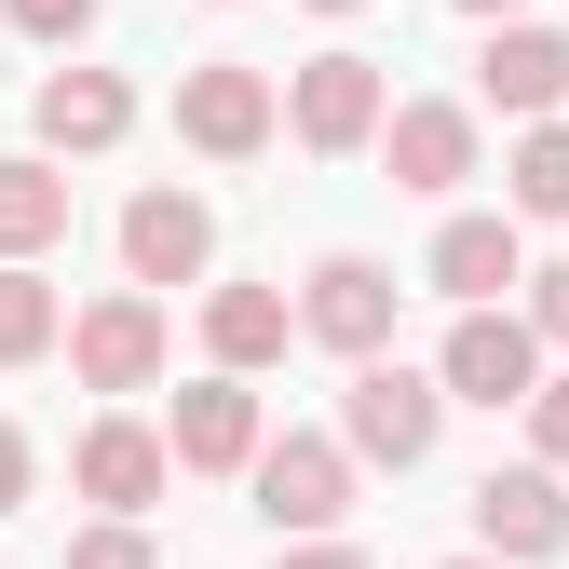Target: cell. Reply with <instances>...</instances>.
<instances>
[{"label": "cell", "mask_w": 569, "mask_h": 569, "mask_svg": "<svg viewBox=\"0 0 569 569\" xmlns=\"http://www.w3.org/2000/svg\"><path fill=\"white\" fill-rule=\"evenodd\" d=\"M435 435H448V380L435 367H352V393H339V448L352 461H380V475H420L435 461Z\"/></svg>", "instance_id": "6da1fadb"}, {"label": "cell", "mask_w": 569, "mask_h": 569, "mask_svg": "<svg viewBox=\"0 0 569 569\" xmlns=\"http://www.w3.org/2000/svg\"><path fill=\"white\" fill-rule=\"evenodd\" d=\"M352 516V448L339 435H271L258 448V529L271 542H326Z\"/></svg>", "instance_id": "7a4b0ae2"}, {"label": "cell", "mask_w": 569, "mask_h": 569, "mask_svg": "<svg viewBox=\"0 0 569 569\" xmlns=\"http://www.w3.org/2000/svg\"><path fill=\"white\" fill-rule=\"evenodd\" d=\"M380 122H393L380 54H312L299 82H284V136H299V150H380Z\"/></svg>", "instance_id": "3957f363"}, {"label": "cell", "mask_w": 569, "mask_h": 569, "mask_svg": "<svg viewBox=\"0 0 569 569\" xmlns=\"http://www.w3.org/2000/svg\"><path fill=\"white\" fill-rule=\"evenodd\" d=\"M435 380H448V407H529L542 393V326L529 312H461Z\"/></svg>", "instance_id": "277c9868"}, {"label": "cell", "mask_w": 569, "mask_h": 569, "mask_svg": "<svg viewBox=\"0 0 569 569\" xmlns=\"http://www.w3.org/2000/svg\"><path fill=\"white\" fill-rule=\"evenodd\" d=\"M68 367H82L96 393H150L163 380V299H150V284L82 299V312H68Z\"/></svg>", "instance_id": "5b68a950"}, {"label": "cell", "mask_w": 569, "mask_h": 569, "mask_svg": "<svg viewBox=\"0 0 569 569\" xmlns=\"http://www.w3.org/2000/svg\"><path fill=\"white\" fill-rule=\"evenodd\" d=\"M393 299H407V284H393L380 258H312V284H299V339L352 352V367H380V352H393Z\"/></svg>", "instance_id": "8992f818"}, {"label": "cell", "mask_w": 569, "mask_h": 569, "mask_svg": "<svg viewBox=\"0 0 569 569\" xmlns=\"http://www.w3.org/2000/svg\"><path fill=\"white\" fill-rule=\"evenodd\" d=\"M163 448H177V475H258V393L231 380V367H203L190 393H177V420H163Z\"/></svg>", "instance_id": "52a82bcc"}, {"label": "cell", "mask_w": 569, "mask_h": 569, "mask_svg": "<svg viewBox=\"0 0 569 569\" xmlns=\"http://www.w3.org/2000/svg\"><path fill=\"white\" fill-rule=\"evenodd\" d=\"M556 542H569V488H556L542 461H502V475H475V556L529 569V556H556Z\"/></svg>", "instance_id": "ba28073f"}, {"label": "cell", "mask_w": 569, "mask_h": 569, "mask_svg": "<svg viewBox=\"0 0 569 569\" xmlns=\"http://www.w3.org/2000/svg\"><path fill=\"white\" fill-rule=\"evenodd\" d=\"M163 475H177V448L150 435V420H96V435L68 448V488H82L96 516H122V529H136V516L163 502Z\"/></svg>", "instance_id": "9c48e42d"}, {"label": "cell", "mask_w": 569, "mask_h": 569, "mask_svg": "<svg viewBox=\"0 0 569 569\" xmlns=\"http://www.w3.org/2000/svg\"><path fill=\"white\" fill-rule=\"evenodd\" d=\"M271 122H284V96L258 82V68H190L177 82V136L203 163H244V150H271Z\"/></svg>", "instance_id": "30bf717a"}, {"label": "cell", "mask_w": 569, "mask_h": 569, "mask_svg": "<svg viewBox=\"0 0 569 569\" xmlns=\"http://www.w3.org/2000/svg\"><path fill=\"white\" fill-rule=\"evenodd\" d=\"M203 258H218V218H203V190H136L122 203V271L150 284H203Z\"/></svg>", "instance_id": "8fae6325"}, {"label": "cell", "mask_w": 569, "mask_h": 569, "mask_svg": "<svg viewBox=\"0 0 569 569\" xmlns=\"http://www.w3.org/2000/svg\"><path fill=\"white\" fill-rule=\"evenodd\" d=\"M380 163H393V190H461L475 177V109L461 96H407L380 122Z\"/></svg>", "instance_id": "7c38bea8"}, {"label": "cell", "mask_w": 569, "mask_h": 569, "mask_svg": "<svg viewBox=\"0 0 569 569\" xmlns=\"http://www.w3.org/2000/svg\"><path fill=\"white\" fill-rule=\"evenodd\" d=\"M28 122H41V150L82 163V150H122V136H136V96H122V68H54Z\"/></svg>", "instance_id": "4fadbf2b"}, {"label": "cell", "mask_w": 569, "mask_h": 569, "mask_svg": "<svg viewBox=\"0 0 569 569\" xmlns=\"http://www.w3.org/2000/svg\"><path fill=\"white\" fill-rule=\"evenodd\" d=\"M420 271H435L461 312H502V284H529V244H516V218H448Z\"/></svg>", "instance_id": "5bb4252c"}, {"label": "cell", "mask_w": 569, "mask_h": 569, "mask_svg": "<svg viewBox=\"0 0 569 569\" xmlns=\"http://www.w3.org/2000/svg\"><path fill=\"white\" fill-rule=\"evenodd\" d=\"M475 96L516 109V122H556V109H569V41H556V28H502V41L475 54Z\"/></svg>", "instance_id": "9a60e30c"}, {"label": "cell", "mask_w": 569, "mask_h": 569, "mask_svg": "<svg viewBox=\"0 0 569 569\" xmlns=\"http://www.w3.org/2000/svg\"><path fill=\"white\" fill-rule=\"evenodd\" d=\"M284 339H299V299H284V284H218V299H203V352H218L231 380H258Z\"/></svg>", "instance_id": "2e32d148"}, {"label": "cell", "mask_w": 569, "mask_h": 569, "mask_svg": "<svg viewBox=\"0 0 569 569\" xmlns=\"http://www.w3.org/2000/svg\"><path fill=\"white\" fill-rule=\"evenodd\" d=\"M41 244H68V177L41 150H14V163H0V271H28Z\"/></svg>", "instance_id": "e0dca14e"}, {"label": "cell", "mask_w": 569, "mask_h": 569, "mask_svg": "<svg viewBox=\"0 0 569 569\" xmlns=\"http://www.w3.org/2000/svg\"><path fill=\"white\" fill-rule=\"evenodd\" d=\"M54 339H68V299L41 271H0V367H41Z\"/></svg>", "instance_id": "ac0fdd59"}, {"label": "cell", "mask_w": 569, "mask_h": 569, "mask_svg": "<svg viewBox=\"0 0 569 569\" xmlns=\"http://www.w3.org/2000/svg\"><path fill=\"white\" fill-rule=\"evenodd\" d=\"M502 177H516V218H569V122H529Z\"/></svg>", "instance_id": "d6986e66"}, {"label": "cell", "mask_w": 569, "mask_h": 569, "mask_svg": "<svg viewBox=\"0 0 569 569\" xmlns=\"http://www.w3.org/2000/svg\"><path fill=\"white\" fill-rule=\"evenodd\" d=\"M68 569H163V556H150V529H122V516H96L82 542H68Z\"/></svg>", "instance_id": "ffe728a7"}, {"label": "cell", "mask_w": 569, "mask_h": 569, "mask_svg": "<svg viewBox=\"0 0 569 569\" xmlns=\"http://www.w3.org/2000/svg\"><path fill=\"white\" fill-rule=\"evenodd\" d=\"M529 461H542V475H569V380H542V393H529Z\"/></svg>", "instance_id": "44dd1931"}, {"label": "cell", "mask_w": 569, "mask_h": 569, "mask_svg": "<svg viewBox=\"0 0 569 569\" xmlns=\"http://www.w3.org/2000/svg\"><path fill=\"white\" fill-rule=\"evenodd\" d=\"M0 14H14L28 41H82V28H96V0H0Z\"/></svg>", "instance_id": "7402d4cb"}, {"label": "cell", "mask_w": 569, "mask_h": 569, "mask_svg": "<svg viewBox=\"0 0 569 569\" xmlns=\"http://www.w3.org/2000/svg\"><path fill=\"white\" fill-rule=\"evenodd\" d=\"M529 326H542V352H569V258L529 271Z\"/></svg>", "instance_id": "603a6c76"}, {"label": "cell", "mask_w": 569, "mask_h": 569, "mask_svg": "<svg viewBox=\"0 0 569 569\" xmlns=\"http://www.w3.org/2000/svg\"><path fill=\"white\" fill-rule=\"evenodd\" d=\"M28 475H41V461H28V435L0 420V516H28Z\"/></svg>", "instance_id": "cb8c5ba5"}, {"label": "cell", "mask_w": 569, "mask_h": 569, "mask_svg": "<svg viewBox=\"0 0 569 569\" xmlns=\"http://www.w3.org/2000/svg\"><path fill=\"white\" fill-rule=\"evenodd\" d=\"M284 569H367L352 542H284Z\"/></svg>", "instance_id": "d4e9b609"}, {"label": "cell", "mask_w": 569, "mask_h": 569, "mask_svg": "<svg viewBox=\"0 0 569 569\" xmlns=\"http://www.w3.org/2000/svg\"><path fill=\"white\" fill-rule=\"evenodd\" d=\"M461 14H488V28H529V0H461Z\"/></svg>", "instance_id": "484cf974"}, {"label": "cell", "mask_w": 569, "mask_h": 569, "mask_svg": "<svg viewBox=\"0 0 569 569\" xmlns=\"http://www.w3.org/2000/svg\"><path fill=\"white\" fill-rule=\"evenodd\" d=\"M312 14H367V0H312Z\"/></svg>", "instance_id": "4316f807"}, {"label": "cell", "mask_w": 569, "mask_h": 569, "mask_svg": "<svg viewBox=\"0 0 569 569\" xmlns=\"http://www.w3.org/2000/svg\"><path fill=\"white\" fill-rule=\"evenodd\" d=\"M448 569H502V556H448Z\"/></svg>", "instance_id": "83f0119b"}]
</instances>
